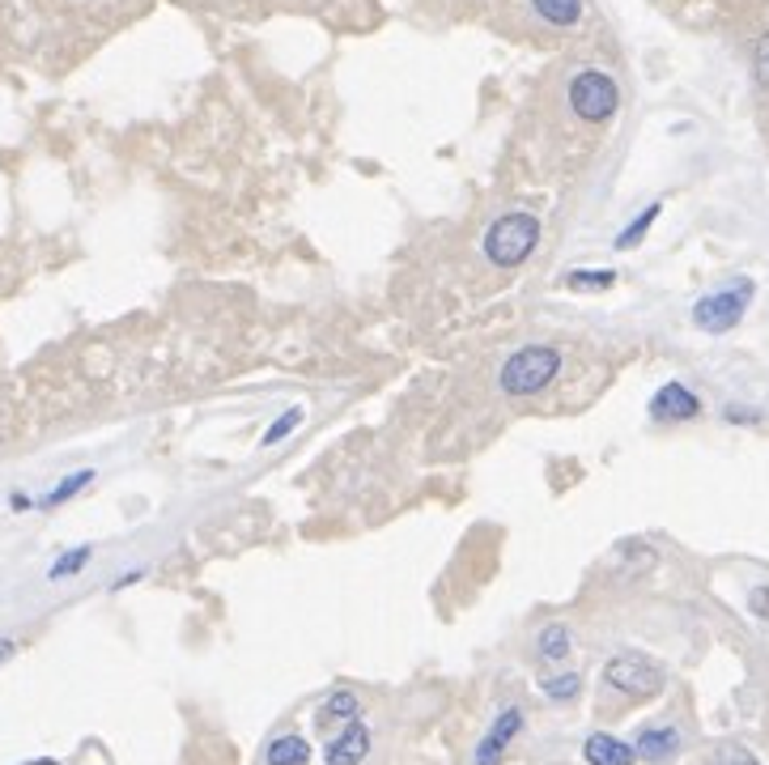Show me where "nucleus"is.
Masks as SVG:
<instances>
[{
    "label": "nucleus",
    "instance_id": "6e6552de",
    "mask_svg": "<svg viewBox=\"0 0 769 765\" xmlns=\"http://www.w3.org/2000/svg\"><path fill=\"white\" fill-rule=\"evenodd\" d=\"M366 753H370V731L354 718V723H345V731L328 744V765H361Z\"/></svg>",
    "mask_w": 769,
    "mask_h": 765
},
{
    "label": "nucleus",
    "instance_id": "5701e85b",
    "mask_svg": "<svg viewBox=\"0 0 769 765\" xmlns=\"http://www.w3.org/2000/svg\"><path fill=\"white\" fill-rule=\"evenodd\" d=\"M13 651H17V647H13V642H0V663L9 660V655H13Z\"/></svg>",
    "mask_w": 769,
    "mask_h": 765
},
{
    "label": "nucleus",
    "instance_id": "ddd939ff",
    "mask_svg": "<svg viewBox=\"0 0 769 765\" xmlns=\"http://www.w3.org/2000/svg\"><path fill=\"white\" fill-rule=\"evenodd\" d=\"M531 9L549 22V26H574L582 17V0H531Z\"/></svg>",
    "mask_w": 769,
    "mask_h": 765
},
{
    "label": "nucleus",
    "instance_id": "6ab92c4d",
    "mask_svg": "<svg viewBox=\"0 0 769 765\" xmlns=\"http://www.w3.org/2000/svg\"><path fill=\"white\" fill-rule=\"evenodd\" d=\"M710 765H761V762L748 749H740V744H722V749H715Z\"/></svg>",
    "mask_w": 769,
    "mask_h": 765
},
{
    "label": "nucleus",
    "instance_id": "f03ea898",
    "mask_svg": "<svg viewBox=\"0 0 769 765\" xmlns=\"http://www.w3.org/2000/svg\"><path fill=\"white\" fill-rule=\"evenodd\" d=\"M536 243H540V221L531 213H502L485 234V255L498 268H518L536 252Z\"/></svg>",
    "mask_w": 769,
    "mask_h": 765
},
{
    "label": "nucleus",
    "instance_id": "4468645a",
    "mask_svg": "<svg viewBox=\"0 0 769 765\" xmlns=\"http://www.w3.org/2000/svg\"><path fill=\"white\" fill-rule=\"evenodd\" d=\"M536 647H540V655H544V660H565V655H569V629H565V625H544V629H540V638H536Z\"/></svg>",
    "mask_w": 769,
    "mask_h": 765
},
{
    "label": "nucleus",
    "instance_id": "0eeeda50",
    "mask_svg": "<svg viewBox=\"0 0 769 765\" xmlns=\"http://www.w3.org/2000/svg\"><path fill=\"white\" fill-rule=\"evenodd\" d=\"M518 731H523V711H518V706L498 714V723L489 727V736H485V740H480V749H476V765H498L502 762L507 744H511Z\"/></svg>",
    "mask_w": 769,
    "mask_h": 765
},
{
    "label": "nucleus",
    "instance_id": "9d476101",
    "mask_svg": "<svg viewBox=\"0 0 769 765\" xmlns=\"http://www.w3.org/2000/svg\"><path fill=\"white\" fill-rule=\"evenodd\" d=\"M676 749H680V731L676 727H646L638 736V744H633V753L646 757V762H667Z\"/></svg>",
    "mask_w": 769,
    "mask_h": 765
},
{
    "label": "nucleus",
    "instance_id": "7ed1b4c3",
    "mask_svg": "<svg viewBox=\"0 0 769 765\" xmlns=\"http://www.w3.org/2000/svg\"><path fill=\"white\" fill-rule=\"evenodd\" d=\"M616 106H620V90H616V81L608 73H600V68L574 73V81H569V111H574L578 119L604 124Z\"/></svg>",
    "mask_w": 769,
    "mask_h": 765
},
{
    "label": "nucleus",
    "instance_id": "20e7f679",
    "mask_svg": "<svg viewBox=\"0 0 769 765\" xmlns=\"http://www.w3.org/2000/svg\"><path fill=\"white\" fill-rule=\"evenodd\" d=\"M748 303H753V281L740 277L731 290H718V294H710V298H702V303L693 306V323L702 332H710V336L731 332L740 323V315L748 310Z\"/></svg>",
    "mask_w": 769,
    "mask_h": 765
},
{
    "label": "nucleus",
    "instance_id": "1a4fd4ad",
    "mask_svg": "<svg viewBox=\"0 0 769 765\" xmlns=\"http://www.w3.org/2000/svg\"><path fill=\"white\" fill-rule=\"evenodd\" d=\"M582 757H587L591 765H633V762H638L633 744L616 740V736H608V731H595V736H587V744H582Z\"/></svg>",
    "mask_w": 769,
    "mask_h": 765
},
{
    "label": "nucleus",
    "instance_id": "f257e3e1",
    "mask_svg": "<svg viewBox=\"0 0 769 765\" xmlns=\"http://www.w3.org/2000/svg\"><path fill=\"white\" fill-rule=\"evenodd\" d=\"M557 370H562V354L553 345H527L502 361L498 383L507 396H536L557 379Z\"/></svg>",
    "mask_w": 769,
    "mask_h": 765
},
{
    "label": "nucleus",
    "instance_id": "dca6fc26",
    "mask_svg": "<svg viewBox=\"0 0 769 765\" xmlns=\"http://www.w3.org/2000/svg\"><path fill=\"white\" fill-rule=\"evenodd\" d=\"M659 213H664L659 204H651V208H642V213H638V221H633L629 230H620V234H616V247H633V243H638V239H642V234L651 230V221H655Z\"/></svg>",
    "mask_w": 769,
    "mask_h": 765
},
{
    "label": "nucleus",
    "instance_id": "f8f14e48",
    "mask_svg": "<svg viewBox=\"0 0 769 765\" xmlns=\"http://www.w3.org/2000/svg\"><path fill=\"white\" fill-rule=\"evenodd\" d=\"M358 718V698L349 693V689H336L328 702H323V711H319V727H332V723H354Z\"/></svg>",
    "mask_w": 769,
    "mask_h": 765
},
{
    "label": "nucleus",
    "instance_id": "4be33fe9",
    "mask_svg": "<svg viewBox=\"0 0 769 765\" xmlns=\"http://www.w3.org/2000/svg\"><path fill=\"white\" fill-rule=\"evenodd\" d=\"M753 68H757V81L769 90V35L757 43V55H753Z\"/></svg>",
    "mask_w": 769,
    "mask_h": 765
},
{
    "label": "nucleus",
    "instance_id": "b1692460",
    "mask_svg": "<svg viewBox=\"0 0 769 765\" xmlns=\"http://www.w3.org/2000/svg\"><path fill=\"white\" fill-rule=\"evenodd\" d=\"M26 765H60V762H48V757H43V762H26Z\"/></svg>",
    "mask_w": 769,
    "mask_h": 765
},
{
    "label": "nucleus",
    "instance_id": "a211bd4d",
    "mask_svg": "<svg viewBox=\"0 0 769 765\" xmlns=\"http://www.w3.org/2000/svg\"><path fill=\"white\" fill-rule=\"evenodd\" d=\"M298 425H303V408H290V412H285L281 421H272V430L264 434V447H272V443H281V438H285V434H294Z\"/></svg>",
    "mask_w": 769,
    "mask_h": 765
},
{
    "label": "nucleus",
    "instance_id": "412c9836",
    "mask_svg": "<svg viewBox=\"0 0 769 765\" xmlns=\"http://www.w3.org/2000/svg\"><path fill=\"white\" fill-rule=\"evenodd\" d=\"M81 485H90V472H81V476H68V481H64V485L55 489L52 498H48V507H55V502H64V498H73V494H77Z\"/></svg>",
    "mask_w": 769,
    "mask_h": 765
},
{
    "label": "nucleus",
    "instance_id": "423d86ee",
    "mask_svg": "<svg viewBox=\"0 0 769 765\" xmlns=\"http://www.w3.org/2000/svg\"><path fill=\"white\" fill-rule=\"evenodd\" d=\"M697 412H702V400L684 383H664L651 396V417H659V421H693Z\"/></svg>",
    "mask_w": 769,
    "mask_h": 765
},
{
    "label": "nucleus",
    "instance_id": "39448f33",
    "mask_svg": "<svg viewBox=\"0 0 769 765\" xmlns=\"http://www.w3.org/2000/svg\"><path fill=\"white\" fill-rule=\"evenodd\" d=\"M604 680L613 689H620V693H629V698H655L664 689V667L655 660H646V655H638V651H625V655L608 660Z\"/></svg>",
    "mask_w": 769,
    "mask_h": 765
},
{
    "label": "nucleus",
    "instance_id": "2eb2a0df",
    "mask_svg": "<svg viewBox=\"0 0 769 765\" xmlns=\"http://www.w3.org/2000/svg\"><path fill=\"white\" fill-rule=\"evenodd\" d=\"M540 689H544L553 702H574V698H578V689H582V676H574V672H565V676H549Z\"/></svg>",
    "mask_w": 769,
    "mask_h": 765
},
{
    "label": "nucleus",
    "instance_id": "f3484780",
    "mask_svg": "<svg viewBox=\"0 0 769 765\" xmlns=\"http://www.w3.org/2000/svg\"><path fill=\"white\" fill-rule=\"evenodd\" d=\"M565 281H569V290H608L616 281V272H608V268H600V272H569Z\"/></svg>",
    "mask_w": 769,
    "mask_h": 765
},
{
    "label": "nucleus",
    "instance_id": "aec40b11",
    "mask_svg": "<svg viewBox=\"0 0 769 765\" xmlns=\"http://www.w3.org/2000/svg\"><path fill=\"white\" fill-rule=\"evenodd\" d=\"M90 561V549H77V553H68L64 561H55L52 565V578H64V574H73V570H81Z\"/></svg>",
    "mask_w": 769,
    "mask_h": 765
},
{
    "label": "nucleus",
    "instance_id": "9b49d317",
    "mask_svg": "<svg viewBox=\"0 0 769 765\" xmlns=\"http://www.w3.org/2000/svg\"><path fill=\"white\" fill-rule=\"evenodd\" d=\"M264 762L268 765H307L310 762V744L303 740V736H277V740L268 744Z\"/></svg>",
    "mask_w": 769,
    "mask_h": 765
}]
</instances>
